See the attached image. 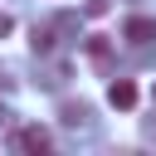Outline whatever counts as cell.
Here are the masks:
<instances>
[{"label":"cell","instance_id":"10","mask_svg":"<svg viewBox=\"0 0 156 156\" xmlns=\"http://www.w3.org/2000/svg\"><path fill=\"white\" fill-rule=\"evenodd\" d=\"M0 117H5V107H0Z\"/></svg>","mask_w":156,"mask_h":156},{"label":"cell","instance_id":"7","mask_svg":"<svg viewBox=\"0 0 156 156\" xmlns=\"http://www.w3.org/2000/svg\"><path fill=\"white\" fill-rule=\"evenodd\" d=\"M83 15H88V20H102V15H107V0H88Z\"/></svg>","mask_w":156,"mask_h":156},{"label":"cell","instance_id":"4","mask_svg":"<svg viewBox=\"0 0 156 156\" xmlns=\"http://www.w3.org/2000/svg\"><path fill=\"white\" fill-rule=\"evenodd\" d=\"M107 102H112L117 112H132V107H136V83H132V78H117V83L107 88Z\"/></svg>","mask_w":156,"mask_h":156},{"label":"cell","instance_id":"9","mask_svg":"<svg viewBox=\"0 0 156 156\" xmlns=\"http://www.w3.org/2000/svg\"><path fill=\"white\" fill-rule=\"evenodd\" d=\"M151 98H156V88H151Z\"/></svg>","mask_w":156,"mask_h":156},{"label":"cell","instance_id":"5","mask_svg":"<svg viewBox=\"0 0 156 156\" xmlns=\"http://www.w3.org/2000/svg\"><path fill=\"white\" fill-rule=\"evenodd\" d=\"M88 58H93L98 68H107V63H112V49H107V34H88Z\"/></svg>","mask_w":156,"mask_h":156},{"label":"cell","instance_id":"3","mask_svg":"<svg viewBox=\"0 0 156 156\" xmlns=\"http://www.w3.org/2000/svg\"><path fill=\"white\" fill-rule=\"evenodd\" d=\"M29 49H34V54H54V49H58V24H54V20H49V24H34V29H29Z\"/></svg>","mask_w":156,"mask_h":156},{"label":"cell","instance_id":"6","mask_svg":"<svg viewBox=\"0 0 156 156\" xmlns=\"http://www.w3.org/2000/svg\"><path fill=\"white\" fill-rule=\"evenodd\" d=\"M88 117H93V107H88V102H63V122H68V127H83Z\"/></svg>","mask_w":156,"mask_h":156},{"label":"cell","instance_id":"8","mask_svg":"<svg viewBox=\"0 0 156 156\" xmlns=\"http://www.w3.org/2000/svg\"><path fill=\"white\" fill-rule=\"evenodd\" d=\"M10 29H15V15H5V10H0V39H5Z\"/></svg>","mask_w":156,"mask_h":156},{"label":"cell","instance_id":"1","mask_svg":"<svg viewBox=\"0 0 156 156\" xmlns=\"http://www.w3.org/2000/svg\"><path fill=\"white\" fill-rule=\"evenodd\" d=\"M49 146H54V136H49V127H39V122H29V127L15 132V151H24V156H44Z\"/></svg>","mask_w":156,"mask_h":156},{"label":"cell","instance_id":"11","mask_svg":"<svg viewBox=\"0 0 156 156\" xmlns=\"http://www.w3.org/2000/svg\"><path fill=\"white\" fill-rule=\"evenodd\" d=\"M0 78H5V73H0Z\"/></svg>","mask_w":156,"mask_h":156},{"label":"cell","instance_id":"2","mask_svg":"<svg viewBox=\"0 0 156 156\" xmlns=\"http://www.w3.org/2000/svg\"><path fill=\"white\" fill-rule=\"evenodd\" d=\"M122 39H132V44H151V39H156V20H146V15H132V20L122 24Z\"/></svg>","mask_w":156,"mask_h":156}]
</instances>
